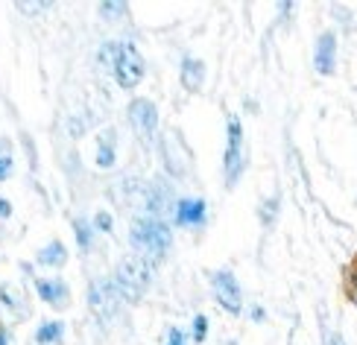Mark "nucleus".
I'll list each match as a JSON object with an SVG mask.
<instances>
[{
    "mask_svg": "<svg viewBox=\"0 0 357 345\" xmlns=\"http://www.w3.org/2000/svg\"><path fill=\"white\" fill-rule=\"evenodd\" d=\"M129 243H132V249H138L144 258L158 261L161 254L170 249L173 231L161 220L141 217V220H132V226H129Z\"/></svg>",
    "mask_w": 357,
    "mask_h": 345,
    "instance_id": "obj_1",
    "label": "nucleus"
},
{
    "mask_svg": "<svg viewBox=\"0 0 357 345\" xmlns=\"http://www.w3.org/2000/svg\"><path fill=\"white\" fill-rule=\"evenodd\" d=\"M153 266L155 261L144 258V254H129L126 261L117 266V290L126 298H138L153 281Z\"/></svg>",
    "mask_w": 357,
    "mask_h": 345,
    "instance_id": "obj_2",
    "label": "nucleus"
},
{
    "mask_svg": "<svg viewBox=\"0 0 357 345\" xmlns=\"http://www.w3.org/2000/svg\"><path fill=\"white\" fill-rule=\"evenodd\" d=\"M246 149H243V126L237 114H229V146H226V158H222V173H226V185L234 187V182L241 178L246 170Z\"/></svg>",
    "mask_w": 357,
    "mask_h": 345,
    "instance_id": "obj_3",
    "label": "nucleus"
},
{
    "mask_svg": "<svg viewBox=\"0 0 357 345\" xmlns=\"http://www.w3.org/2000/svg\"><path fill=\"white\" fill-rule=\"evenodd\" d=\"M144 56L138 53L135 44H121V50H117V59H114V77H117V85L132 91V88H138L141 79H144Z\"/></svg>",
    "mask_w": 357,
    "mask_h": 345,
    "instance_id": "obj_4",
    "label": "nucleus"
},
{
    "mask_svg": "<svg viewBox=\"0 0 357 345\" xmlns=\"http://www.w3.org/2000/svg\"><path fill=\"white\" fill-rule=\"evenodd\" d=\"M88 305H91L94 316L100 322H109L117 313V307H121V290H117V284L109 278H97L91 284V290H88Z\"/></svg>",
    "mask_w": 357,
    "mask_h": 345,
    "instance_id": "obj_5",
    "label": "nucleus"
},
{
    "mask_svg": "<svg viewBox=\"0 0 357 345\" xmlns=\"http://www.w3.org/2000/svg\"><path fill=\"white\" fill-rule=\"evenodd\" d=\"M211 290H214L217 305L226 313L237 316V313L243 310V290H241V284H237V278L229 273V269H220V273H214Z\"/></svg>",
    "mask_w": 357,
    "mask_h": 345,
    "instance_id": "obj_6",
    "label": "nucleus"
},
{
    "mask_svg": "<svg viewBox=\"0 0 357 345\" xmlns=\"http://www.w3.org/2000/svg\"><path fill=\"white\" fill-rule=\"evenodd\" d=\"M129 120L135 123V129L141 132L144 141H153L155 135V123H158V109L153 100H132L129 102Z\"/></svg>",
    "mask_w": 357,
    "mask_h": 345,
    "instance_id": "obj_7",
    "label": "nucleus"
},
{
    "mask_svg": "<svg viewBox=\"0 0 357 345\" xmlns=\"http://www.w3.org/2000/svg\"><path fill=\"white\" fill-rule=\"evenodd\" d=\"M314 68L322 77H331L337 68V36L334 33H322L317 38V50H314Z\"/></svg>",
    "mask_w": 357,
    "mask_h": 345,
    "instance_id": "obj_8",
    "label": "nucleus"
},
{
    "mask_svg": "<svg viewBox=\"0 0 357 345\" xmlns=\"http://www.w3.org/2000/svg\"><path fill=\"white\" fill-rule=\"evenodd\" d=\"M173 208H176V211H173L176 226H190V229L202 226V222H205V214H208L205 199H178Z\"/></svg>",
    "mask_w": 357,
    "mask_h": 345,
    "instance_id": "obj_9",
    "label": "nucleus"
},
{
    "mask_svg": "<svg viewBox=\"0 0 357 345\" xmlns=\"http://www.w3.org/2000/svg\"><path fill=\"white\" fill-rule=\"evenodd\" d=\"M176 146H182V141L176 138V132H167V135H165V141H161V153H165V164H167L170 176L182 178V176H188V155L182 153V149L176 153Z\"/></svg>",
    "mask_w": 357,
    "mask_h": 345,
    "instance_id": "obj_10",
    "label": "nucleus"
},
{
    "mask_svg": "<svg viewBox=\"0 0 357 345\" xmlns=\"http://www.w3.org/2000/svg\"><path fill=\"white\" fill-rule=\"evenodd\" d=\"M36 290H38V296L50 307H65L70 302V290H68V284L62 278H38L36 281Z\"/></svg>",
    "mask_w": 357,
    "mask_h": 345,
    "instance_id": "obj_11",
    "label": "nucleus"
},
{
    "mask_svg": "<svg viewBox=\"0 0 357 345\" xmlns=\"http://www.w3.org/2000/svg\"><path fill=\"white\" fill-rule=\"evenodd\" d=\"M182 85H185V91H190V94H197L199 88H202V82H205V62H199V59H185L182 62Z\"/></svg>",
    "mask_w": 357,
    "mask_h": 345,
    "instance_id": "obj_12",
    "label": "nucleus"
},
{
    "mask_svg": "<svg viewBox=\"0 0 357 345\" xmlns=\"http://www.w3.org/2000/svg\"><path fill=\"white\" fill-rule=\"evenodd\" d=\"M41 266H62L68 261V249L62 240H53V243H47L41 252H38V258H36Z\"/></svg>",
    "mask_w": 357,
    "mask_h": 345,
    "instance_id": "obj_13",
    "label": "nucleus"
},
{
    "mask_svg": "<svg viewBox=\"0 0 357 345\" xmlns=\"http://www.w3.org/2000/svg\"><path fill=\"white\" fill-rule=\"evenodd\" d=\"M112 164H114V129L102 132L100 141H97V167L109 170Z\"/></svg>",
    "mask_w": 357,
    "mask_h": 345,
    "instance_id": "obj_14",
    "label": "nucleus"
},
{
    "mask_svg": "<svg viewBox=\"0 0 357 345\" xmlns=\"http://www.w3.org/2000/svg\"><path fill=\"white\" fill-rule=\"evenodd\" d=\"M65 334V325L62 322H44L38 331H36V342L38 345H50V342H59Z\"/></svg>",
    "mask_w": 357,
    "mask_h": 345,
    "instance_id": "obj_15",
    "label": "nucleus"
},
{
    "mask_svg": "<svg viewBox=\"0 0 357 345\" xmlns=\"http://www.w3.org/2000/svg\"><path fill=\"white\" fill-rule=\"evenodd\" d=\"M343 290H346V296L354 302V298H357V254L349 261L346 273H343Z\"/></svg>",
    "mask_w": 357,
    "mask_h": 345,
    "instance_id": "obj_16",
    "label": "nucleus"
},
{
    "mask_svg": "<svg viewBox=\"0 0 357 345\" xmlns=\"http://www.w3.org/2000/svg\"><path fill=\"white\" fill-rule=\"evenodd\" d=\"M73 229H77V243H79V249H82V252L91 249V243H94L91 222H88V220H77V222H73Z\"/></svg>",
    "mask_w": 357,
    "mask_h": 345,
    "instance_id": "obj_17",
    "label": "nucleus"
},
{
    "mask_svg": "<svg viewBox=\"0 0 357 345\" xmlns=\"http://www.w3.org/2000/svg\"><path fill=\"white\" fill-rule=\"evenodd\" d=\"M193 339H197L199 345L208 339V319L202 316V313H199L197 319H193Z\"/></svg>",
    "mask_w": 357,
    "mask_h": 345,
    "instance_id": "obj_18",
    "label": "nucleus"
},
{
    "mask_svg": "<svg viewBox=\"0 0 357 345\" xmlns=\"http://www.w3.org/2000/svg\"><path fill=\"white\" fill-rule=\"evenodd\" d=\"M126 12V3H100V15L102 18H114V15Z\"/></svg>",
    "mask_w": 357,
    "mask_h": 345,
    "instance_id": "obj_19",
    "label": "nucleus"
},
{
    "mask_svg": "<svg viewBox=\"0 0 357 345\" xmlns=\"http://www.w3.org/2000/svg\"><path fill=\"white\" fill-rule=\"evenodd\" d=\"M94 222H97V229H100V231H112V226H114V220H112V214H106V211H100Z\"/></svg>",
    "mask_w": 357,
    "mask_h": 345,
    "instance_id": "obj_20",
    "label": "nucleus"
},
{
    "mask_svg": "<svg viewBox=\"0 0 357 345\" xmlns=\"http://www.w3.org/2000/svg\"><path fill=\"white\" fill-rule=\"evenodd\" d=\"M167 345H185V334L178 328H170L167 331Z\"/></svg>",
    "mask_w": 357,
    "mask_h": 345,
    "instance_id": "obj_21",
    "label": "nucleus"
},
{
    "mask_svg": "<svg viewBox=\"0 0 357 345\" xmlns=\"http://www.w3.org/2000/svg\"><path fill=\"white\" fill-rule=\"evenodd\" d=\"M325 345H346V339H343V334L331 331V334H325Z\"/></svg>",
    "mask_w": 357,
    "mask_h": 345,
    "instance_id": "obj_22",
    "label": "nucleus"
},
{
    "mask_svg": "<svg viewBox=\"0 0 357 345\" xmlns=\"http://www.w3.org/2000/svg\"><path fill=\"white\" fill-rule=\"evenodd\" d=\"M9 170H12V158H0V182L9 176Z\"/></svg>",
    "mask_w": 357,
    "mask_h": 345,
    "instance_id": "obj_23",
    "label": "nucleus"
},
{
    "mask_svg": "<svg viewBox=\"0 0 357 345\" xmlns=\"http://www.w3.org/2000/svg\"><path fill=\"white\" fill-rule=\"evenodd\" d=\"M47 6H50V3H21L18 9H21V12H41V9H47Z\"/></svg>",
    "mask_w": 357,
    "mask_h": 345,
    "instance_id": "obj_24",
    "label": "nucleus"
},
{
    "mask_svg": "<svg viewBox=\"0 0 357 345\" xmlns=\"http://www.w3.org/2000/svg\"><path fill=\"white\" fill-rule=\"evenodd\" d=\"M12 214V205L6 199H0V217H9Z\"/></svg>",
    "mask_w": 357,
    "mask_h": 345,
    "instance_id": "obj_25",
    "label": "nucleus"
},
{
    "mask_svg": "<svg viewBox=\"0 0 357 345\" xmlns=\"http://www.w3.org/2000/svg\"><path fill=\"white\" fill-rule=\"evenodd\" d=\"M252 319H258V322H261V319H264V310H261V307H255V310H252Z\"/></svg>",
    "mask_w": 357,
    "mask_h": 345,
    "instance_id": "obj_26",
    "label": "nucleus"
},
{
    "mask_svg": "<svg viewBox=\"0 0 357 345\" xmlns=\"http://www.w3.org/2000/svg\"><path fill=\"white\" fill-rule=\"evenodd\" d=\"M0 345H9V337H6L3 331H0Z\"/></svg>",
    "mask_w": 357,
    "mask_h": 345,
    "instance_id": "obj_27",
    "label": "nucleus"
}]
</instances>
